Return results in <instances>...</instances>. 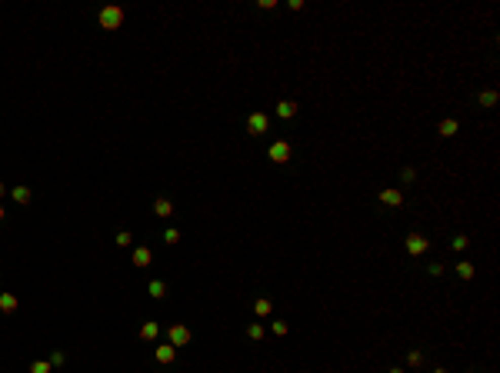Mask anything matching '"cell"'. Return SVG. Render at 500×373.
<instances>
[{
	"label": "cell",
	"instance_id": "obj_1",
	"mask_svg": "<svg viewBox=\"0 0 500 373\" xmlns=\"http://www.w3.org/2000/svg\"><path fill=\"white\" fill-rule=\"evenodd\" d=\"M97 20H100L103 30H120V27H124V10L110 4V7H103L100 14H97Z\"/></svg>",
	"mask_w": 500,
	"mask_h": 373
},
{
	"label": "cell",
	"instance_id": "obj_2",
	"mask_svg": "<svg viewBox=\"0 0 500 373\" xmlns=\"http://www.w3.org/2000/svg\"><path fill=\"white\" fill-rule=\"evenodd\" d=\"M247 130H250V137H263L270 130V117L263 110H257V113H250L247 117Z\"/></svg>",
	"mask_w": 500,
	"mask_h": 373
},
{
	"label": "cell",
	"instance_id": "obj_3",
	"mask_svg": "<svg viewBox=\"0 0 500 373\" xmlns=\"http://www.w3.org/2000/svg\"><path fill=\"white\" fill-rule=\"evenodd\" d=\"M167 337H170V347H187V343L194 340V334L183 323H174L170 330H167Z\"/></svg>",
	"mask_w": 500,
	"mask_h": 373
},
{
	"label": "cell",
	"instance_id": "obj_4",
	"mask_svg": "<svg viewBox=\"0 0 500 373\" xmlns=\"http://www.w3.org/2000/svg\"><path fill=\"white\" fill-rule=\"evenodd\" d=\"M270 160H274V163H287V160H290V143L287 140L270 143Z\"/></svg>",
	"mask_w": 500,
	"mask_h": 373
},
{
	"label": "cell",
	"instance_id": "obj_5",
	"mask_svg": "<svg viewBox=\"0 0 500 373\" xmlns=\"http://www.w3.org/2000/svg\"><path fill=\"white\" fill-rule=\"evenodd\" d=\"M427 246H430V240L424 237V233H410L407 237V250H410L413 257H420V254H427Z\"/></svg>",
	"mask_w": 500,
	"mask_h": 373
},
{
	"label": "cell",
	"instance_id": "obj_6",
	"mask_svg": "<svg viewBox=\"0 0 500 373\" xmlns=\"http://www.w3.org/2000/svg\"><path fill=\"white\" fill-rule=\"evenodd\" d=\"M153 360H157V363H174V360H177V347H170V343H160V347L153 350Z\"/></svg>",
	"mask_w": 500,
	"mask_h": 373
},
{
	"label": "cell",
	"instance_id": "obj_7",
	"mask_svg": "<svg viewBox=\"0 0 500 373\" xmlns=\"http://www.w3.org/2000/svg\"><path fill=\"white\" fill-rule=\"evenodd\" d=\"M380 203H387V206H400V203H404V190H394V187L380 190Z\"/></svg>",
	"mask_w": 500,
	"mask_h": 373
},
{
	"label": "cell",
	"instance_id": "obj_8",
	"mask_svg": "<svg viewBox=\"0 0 500 373\" xmlns=\"http://www.w3.org/2000/svg\"><path fill=\"white\" fill-rule=\"evenodd\" d=\"M277 117L280 120H294L297 117V103L294 100H280L277 103Z\"/></svg>",
	"mask_w": 500,
	"mask_h": 373
},
{
	"label": "cell",
	"instance_id": "obj_9",
	"mask_svg": "<svg viewBox=\"0 0 500 373\" xmlns=\"http://www.w3.org/2000/svg\"><path fill=\"white\" fill-rule=\"evenodd\" d=\"M153 254L147 250V246H134V267H150Z\"/></svg>",
	"mask_w": 500,
	"mask_h": 373
},
{
	"label": "cell",
	"instance_id": "obj_10",
	"mask_svg": "<svg viewBox=\"0 0 500 373\" xmlns=\"http://www.w3.org/2000/svg\"><path fill=\"white\" fill-rule=\"evenodd\" d=\"M157 337H160V323L157 320H147L140 326V340H157Z\"/></svg>",
	"mask_w": 500,
	"mask_h": 373
},
{
	"label": "cell",
	"instance_id": "obj_11",
	"mask_svg": "<svg viewBox=\"0 0 500 373\" xmlns=\"http://www.w3.org/2000/svg\"><path fill=\"white\" fill-rule=\"evenodd\" d=\"M153 214H157V217H170V214H174V203H170L167 197H157V200H153Z\"/></svg>",
	"mask_w": 500,
	"mask_h": 373
},
{
	"label": "cell",
	"instance_id": "obj_12",
	"mask_svg": "<svg viewBox=\"0 0 500 373\" xmlns=\"http://www.w3.org/2000/svg\"><path fill=\"white\" fill-rule=\"evenodd\" d=\"M497 100H500L497 90H480V94H477V103H480V107H497Z\"/></svg>",
	"mask_w": 500,
	"mask_h": 373
},
{
	"label": "cell",
	"instance_id": "obj_13",
	"mask_svg": "<svg viewBox=\"0 0 500 373\" xmlns=\"http://www.w3.org/2000/svg\"><path fill=\"white\" fill-rule=\"evenodd\" d=\"M147 290H150L153 300H164V297H167V283H164V280H150V283H147Z\"/></svg>",
	"mask_w": 500,
	"mask_h": 373
},
{
	"label": "cell",
	"instance_id": "obj_14",
	"mask_svg": "<svg viewBox=\"0 0 500 373\" xmlns=\"http://www.w3.org/2000/svg\"><path fill=\"white\" fill-rule=\"evenodd\" d=\"M457 130H460V123H457V120H440V127H437V134H440V137H453Z\"/></svg>",
	"mask_w": 500,
	"mask_h": 373
},
{
	"label": "cell",
	"instance_id": "obj_15",
	"mask_svg": "<svg viewBox=\"0 0 500 373\" xmlns=\"http://www.w3.org/2000/svg\"><path fill=\"white\" fill-rule=\"evenodd\" d=\"M17 310V297L14 294H0V313H14Z\"/></svg>",
	"mask_w": 500,
	"mask_h": 373
},
{
	"label": "cell",
	"instance_id": "obj_16",
	"mask_svg": "<svg viewBox=\"0 0 500 373\" xmlns=\"http://www.w3.org/2000/svg\"><path fill=\"white\" fill-rule=\"evenodd\" d=\"M10 197H14L17 203H30L33 193H30V187H14V190H10Z\"/></svg>",
	"mask_w": 500,
	"mask_h": 373
},
{
	"label": "cell",
	"instance_id": "obj_17",
	"mask_svg": "<svg viewBox=\"0 0 500 373\" xmlns=\"http://www.w3.org/2000/svg\"><path fill=\"white\" fill-rule=\"evenodd\" d=\"M270 310H274V303H270L267 297H260V300L254 303V313H257V317H270Z\"/></svg>",
	"mask_w": 500,
	"mask_h": 373
},
{
	"label": "cell",
	"instance_id": "obj_18",
	"mask_svg": "<svg viewBox=\"0 0 500 373\" xmlns=\"http://www.w3.org/2000/svg\"><path fill=\"white\" fill-rule=\"evenodd\" d=\"M263 334H267L263 323H250V326H247V337H250V340H263Z\"/></svg>",
	"mask_w": 500,
	"mask_h": 373
},
{
	"label": "cell",
	"instance_id": "obj_19",
	"mask_svg": "<svg viewBox=\"0 0 500 373\" xmlns=\"http://www.w3.org/2000/svg\"><path fill=\"white\" fill-rule=\"evenodd\" d=\"M457 273H460L464 280H470V277H474V263H470V260H460V263H457Z\"/></svg>",
	"mask_w": 500,
	"mask_h": 373
},
{
	"label": "cell",
	"instance_id": "obj_20",
	"mask_svg": "<svg viewBox=\"0 0 500 373\" xmlns=\"http://www.w3.org/2000/svg\"><path fill=\"white\" fill-rule=\"evenodd\" d=\"M30 373H54V366H50V360H37V363H30Z\"/></svg>",
	"mask_w": 500,
	"mask_h": 373
},
{
	"label": "cell",
	"instance_id": "obj_21",
	"mask_svg": "<svg viewBox=\"0 0 500 373\" xmlns=\"http://www.w3.org/2000/svg\"><path fill=\"white\" fill-rule=\"evenodd\" d=\"M407 363H410L413 370H420V366H424V353H420V350H410V357H407Z\"/></svg>",
	"mask_w": 500,
	"mask_h": 373
},
{
	"label": "cell",
	"instance_id": "obj_22",
	"mask_svg": "<svg viewBox=\"0 0 500 373\" xmlns=\"http://www.w3.org/2000/svg\"><path fill=\"white\" fill-rule=\"evenodd\" d=\"M164 243H170V246H174V243H180V230H177V227H170V230L164 233Z\"/></svg>",
	"mask_w": 500,
	"mask_h": 373
},
{
	"label": "cell",
	"instance_id": "obj_23",
	"mask_svg": "<svg viewBox=\"0 0 500 373\" xmlns=\"http://www.w3.org/2000/svg\"><path fill=\"white\" fill-rule=\"evenodd\" d=\"M113 243H117V246H130V243H134V237H130V230H120Z\"/></svg>",
	"mask_w": 500,
	"mask_h": 373
},
{
	"label": "cell",
	"instance_id": "obj_24",
	"mask_svg": "<svg viewBox=\"0 0 500 373\" xmlns=\"http://www.w3.org/2000/svg\"><path fill=\"white\" fill-rule=\"evenodd\" d=\"M400 177H404V183H413V180H417V170H413V167H404V170H400Z\"/></svg>",
	"mask_w": 500,
	"mask_h": 373
},
{
	"label": "cell",
	"instance_id": "obj_25",
	"mask_svg": "<svg viewBox=\"0 0 500 373\" xmlns=\"http://www.w3.org/2000/svg\"><path fill=\"white\" fill-rule=\"evenodd\" d=\"M270 330H274L277 337H284V334H287V323H284V320H274V323H270Z\"/></svg>",
	"mask_w": 500,
	"mask_h": 373
},
{
	"label": "cell",
	"instance_id": "obj_26",
	"mask_svg": "<svg viewBox=\"0 0 500 373\" xmlns=\"http://www.w3.org/2000/svg\"><path fill=\"white\" fill-rule=\"evenodd\" d=\"M64 353H60V350H57V353H50V366H54V370H57V366H64Z\"/></svg>",
	"mask_w": 500,
	"mask_h": 373
},
{
	"label": "cell",
	"instance_id": "obj_27",
	"mask_svg": "<svg viewBox=\"0 0 500 373\" xmlns=\"http://www.w3.org/2000/svg\"><path fill=\"white\" fill-rule=\"evenodd\" d=\"M450 246H453V250H467V237H464V233H460V237H453Z\"/></svg>",
	"mask_w": 500,
	"mask_h": 373
},
{
	"label": "cell",
	"instance_id": "obj_28",
	"mask_svg": "<svg viewBox=\"0 0 500 373\" xmlns=\"http://www.w3.org/2000/svg\"><path fill=\"white\" fill-rule=\"evenodd\" d=\"M387 373H404V370H400V366H394V370H387Z\"/></svg>",
	"mask_w": 500,
	"mask_h": 373
},
{
	"label": "cell",
	"instance_id": "obj_29",
	"mask_svg": "<svg viewBox=\"0 0 500 373\" xmlns=\"http://www.w3.org/2000/svg\"><path fill=\"white\" fill-rule=\"evenodd\" d=\"M4 193H7V187H4V183H0V197H4Z\"/></svg>",
	"mask_w": 500,
	"mask_h": 373
},
{
	"label": "cell",
	"instance_id": "obj_30",
	"mask_svg": "<svg viewBox=\"0 0 500 373\" xmlns=\"http://www.w3.org/2000/svg\"><path fill=\"white\" fill-rule=\"evenodd\" d=\"M434 373H447V370H444V366H437V370H434Z\"/></svg>",
	"mask_w": 500,
	"mask_h": 373
},
{
	"label": "cell",
	"instance_id": "obj_31",
	"mask_svg": "<svg viewBox=\"0 0 500 373\" xmlns=\"http://www.w3.org/2000/svg\"><path fill=\"white\" fill-rule=\"evenodd\" d=\"M0 220H4V206H0Z\"/></svg>",
	"mask_w": 500,
	"mask_h": 373
}]
</instances>
